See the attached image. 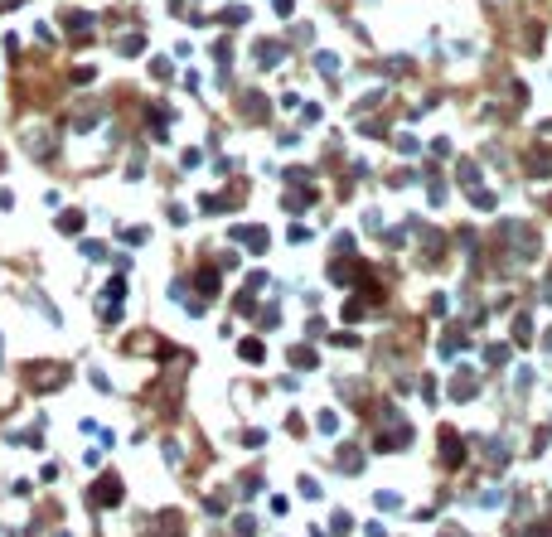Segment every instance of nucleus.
<instances>
[{"label": "nucleus", "instance_id": "obj_1", "mask_svg": "<svg viewBox=\"0 0 552 537\" xmlns=\"http://www.w3.org/2000/svg\"><path fill=\"white\" fill-rule=\"evenodd\" d=\"M441 460L450 465V470H460V465H465V445H460V435H455V431H441Z\"/></svg>", "mask_w": 552, "mask_h": 537}, {"label": "nucleus", "instance_id": "obj_2", "mask_svg": "<svg viewBox=\"0 0 552 537\" xmlns=\"http://www.w3.org/2000/svg\"><path fill=\"white\" fill-rule=\"evenodd\" d=\"M334 460H339V470H344V474L363 470V450H358V445H339V455H334Z\"/></svg>", "mask_w": 552, "mask_h": 537}, {"label": "nucleus", "instance_id": "obj_3", "mask_svg": "<svg viewBox=\"0 0 552 537\" xmlns=\"http://www.w3.org/2000/svg\"><path fill=\"white\" fill-rule=\"evenodd\" d=\"M450 392H455V402H470V392H475V373H470V368H460V373H455V383H450Z\"/></svg>", "mask_w": 552, "mask_h": 537}, {"label": "nucleus", "instance_id": "obj_4", "mask_svg": "<svg viewBox=\"0 0 552 537\" xmlns=\"http://www.w3.org/2000/svg\"><path fill=\"white\" fill-rule=\"evenodd\" d=\"M93 499H97V504H116V499H121V479H102Z\"/></svg>", "mask_w": 552, "mask_h": 537}, {"label": "nucleus", "instance_id": "obj_5", "mask_svg": "<svg viewBox=\"0 0 552 537\" xmlns=\"http://www.w3.org/2000/svg\"><path fill=\"white\" fill-rule=\"evenodd\" d=\"M484 455H489V465H504L509 460V445L504 440H484Z\"/></svg>", "mask_w": 552, "mask_h": 537}, {"label": "nucleus", "instance_id": "obj_6", "mask_svg": "<svg viewBox=\"0 0 552 537\" xmlns=\"http://www.w3.org/2000/svg\"><path fill=\"white\" fill-rule=\"evenodd\" d=\"M242 358H247V363H262V344H257V339H252V344H242Z\"/></svg>", "mask_w": 552, "mask_h": 537}, {"label": "nucleus", "instance_id": "obj_7", "mask_svg": "<svg viewBox=\"0 0 552 537\" xmlns=\"http://www.w3.org/2000/svg\"><path fill=\"white\" fill-rule=\"evenodd\" d=\"M378 508H402V499H397V494H388V489H383V494H378Z\"/></svg>", "mask_w": 552, "mask_h": 537}, {"label": "nucleus", "instance_id": "obj_8", "mask_svg": "<svg viewBox=\"0 0 552 537\" xmlns=\"http://www.w3.org/2000/svg\"><path fill=\"white\" fill-rule=\"evenodd\" d=\"M441 537H460V533H455V528H445V533H441Z\"/></svg>", "mask_w": 552, "mask_h": 537}]
</instances>
